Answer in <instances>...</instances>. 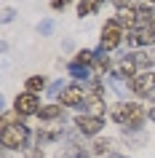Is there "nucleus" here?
I'll return each instance as SVG.
<instances>
[{"mask_svg":"<svg viewBox=\"0 0 155 158\" xmlns=\"http://www.w3.org/2000/svg\"><path fill=\"white\" fill-rule=\"evenodd\" d=\"M112 3H115V8H126L131 0H112Z\"/></svg>","mask_w":155,"mask_h":158,"instance_id":"obj_23","label":"nucleus"},{"mask_svg":"<svg viewBox=\"0 0 155 158\" xmlns=\"http://www.w3.org/2000/svg\"><path fill=\"white\" fill-rule=\"evenodd\" d=\"M126 35H128L126 40L131 46H155V27H142V30H134Z\"/></svg>","mask_w":155,"mask_h":158,"instance_id":"obj_9","label":"nucleus"},{"mask_svg":"<svg viewBox=\"0 0 155 158\" xmlns=\"http://www.w3.org/2000/svg\"><path fill=\"white\" fill-rule=\"evenodd\" d=\"M128 89L137 97H150V94H155V73L150 70V73H139L137 78H131L128 81Z\"/></svg>","mask_w":155,"mask_h":158,"instance_id":"obj_6","label":"nucleus"},{"mask_svg":"<svg viewBox=\"0 0 155 158\" xmlns=\"http://www.w3.org/2000/svg\"><path fill=\"white\" fill-rule=\"evenodd\" d=\"M145 115H147V110H145V105H139V102H115L112 107H110V121H112V123H120L123 131L142 129Z\"/></svg>","mask_w":155,"mask_h":158,"instance_id":"obj_1","label":"nucleus"},{"mask_svg":"<svg viewBox=\"0 0 155 158\" xmlns=\"http://www.w3.org/2000/svg\"><path fill=\"white\" fill-rule=\"evenodd\" d=\"M75 129L83 134V137H96L102 129H104V118L99 115H88V113H83V115L75 118Z\"/></svg>","mask_w":155,"mask_h":158,"instance_id":"obj_5","label":"nucleus"},{"mask_svg":"<svg viewBox=\"0 0 155 158\" xmlns=\"http://www.w3.org/2000/svg\"><path fill=\"white\" fill-rule=\"evenodd\" d=\"M94 59H96V54L88 48H83L75 54V64H83V67H94Z\"/></svg>","mask_w":155,"mask_h":158,"instance_id":"obj_16","label":"nucleus"},{"mask_svg":"<svg viewBox=\"0 0 155 158\" xmlns=\"http://www.w3.org/2000/svg\"><path fill=\"white\" fill-rule=\"evenodd\" d=\"M24 86H27L24 91H30V94H40L43 89H46V78H43V75H30Z\"/></svg>","mask_w":155,"mask_h":158,"instance_id":"obj_15","label":"nucleus"},{"mask_svg":"<svg viewBox=\"0 0 155 158\" xmlns=\"http://www.w3.org/2000/svg\"><path fill=\"white\" fill-rule=\"evenodd\" d=\"M102 3H104V0H80V3H78V16L83 19V16H88V14H96Z\"/></svg>","mask_w":155,"mask_h":158,"instance_id":"obj_14","label":"nucleus"},{"mask_svg":"<svg viewBox=\"0 0 155 158\" xmlns=\"http://www.w3.org/2000/svg\"><path fill=\"white\" fill-rule=\"evenodd\" d=\"M24 158H46V156H43L40 145H35V148H27L24 150Z\"/></svg>","mask_w":155,"mask_h":158,"instance_id":"obj_20","label":"nucleus"},{"mask_svg":"<svg viewBox=\"0 0 155 158\" xmlns=\"http://www.w3.org/2000/svg\"><path fill=\"white\" fill-rule=\"evenodd\" d=\"M59 158H62V156H59ZM64 158H70V156H64Z\"/></svg>","mask_w":155,"mask_h":158,"instance_id":"obj_25","label":"nucleus"},{"mask_svg":"<svg viewBox=\"0 0 155 158\" xmlns=\"http://www.w3.org/2000/svg\"><path fill=\"white\" fill-rule=\"evenodd\" d=\"M67 3H70V0H51V8H54V11H59V8H64Z\"/></svg>","mask_w":155,"mask_h":158,"instance_id":"obj_21","label":"nucleus"},{"mask_svg":"<svg viewBox=\"0 0 155 158\" xmlns=\"http://www.w3.org/2000/svg\"><path fill=\"white\" fill-rule=\"evenodd\" d=\"M107 150H110V139H96L94 142V145H91V156H102V153H107Z\"/></svg>","mask_w":155,"mask_h":158,"instance_id":"obj_18","label":"nucleus"},{"mask_svg":"<svg viewBox=\"0 0 155 158\" xmlns=\"http://www.w3.org/2000/svg\"><path fill=\"white\" fill-rule=\"evenodd\" d=\"M19 113L16 110H6V113H3V126H14V123H22V121H19Z\"/></svg>","mask_w":155,"mask_h":158,"instance_id":"obj_19","label":"nucleus"},{"mask_svg":"<svg viewBox=\"0 0 155 158\" xmlns=\"http://www.w3.org/2000/svg\"><path fill=\"white\" fill-rule=\"evenodd\" d=\"M147 115H150V118H153V121H155V97H153V107L147 110Z\"/></svg>","mask_w":155,"mask_h":158,"instance_id":"obj_24","label":"nucleus"},{"mask_svg":"<svg viewBox=\"0 0 155 158\" xmlns=\"http://www.w3.org/2000/svg\"><path fill=\"white\" fill-rule=\"evenodd\" d=\"M51 30H54V24H51V22H43V24H40V32H46V35H48Z\"/></svg>","mask_w":155,"mask_h":158,"instance_id":"obj_22","label":"nucleus"},{"mask_svg":"<svg viewBox=\"0 0 155 158\" xmlns=\"http://www.w3.org/2000/svg\"><path fill=\"white\" fill-rule=\"evenodd\" d=\"M86 110H88V115L104 118V97H88L86 94Z\"/></svg>","mask_w":155,"mask_h":158,"instance_id":"obj_12","label":"nucleus"},{"mask_svg":"<svg viewBox=\"0 0 155 158\" xmlns=\"http://www.w3.org/2000/svg\"><path fill=\"white\" fill-rule=\"evenodd\" d=\"M70 75L86 83V81H88V75H91V67H83V64H75V62H72V64H70Z\"/></svg>","mask_w":155,"mask_h":158,"instance_id":"obj_17","label":"nucleus"},{"mask_svg":"<svg viewBox=\"0 0 155 158\" xmlns=\"http://www.w3.org/2000/svg\"><path fill=\"white\" fill-rule=\"evenodd\" d=\"M123 38H126V30H123L115 19H110V22L104 24V30H102V40H99V46H102L104 51H115L123 43Z\"/></svg>","mask_w":155,"mask_h":158,"instance_id":"obj_3","label":"nucleus"},{"mask_svg":"<svg viewBox=\"0 0 155 158\" xmlns=\"http://www.w3.org/2000/svg\"><path fill=\"white\" fill-rule=\"evenodd\" d=\"M0 142L6 150H27L30 145V129L24 123H14V126H3L0 131Z\"/></svg>","mask_w":155,"mask_h":158,"instance_id":"obj_2","label":"nucleus"},{"mask_svg":"<svg viewBox=\"0 0 155 158\" xmlns=\"http://www.w3.org/2000/svg\"><path fill=\"white\" fill-rule=\"evenodd\" d=\"M142 73L139 70V62H137V54H128V56L120 59V64H118V70H115V78H137V75Z\"/></svg>","mask_w":155,"mask_h":158,"instance_id":"obj_8","label":"nucleus"},{"mask_svg":"<svg viewBox=\"0 0 155 158\" xmlns=\"http://www.w3.org/2000/svg\"><path fill=\"white\" fill-rule=\"evenodd\" d=\"M64 115V105H59V102H51V105H43L38 118H40V123H54L59 118Z\"/></svg>","mask_w":155,"mask_h":158,"instance_id":"obj_11","label":"nucleus"},{"mask_svg":"<svg viewBox=\"0 0 155 158\" xmlns=\"http://www.w3.org/2000/svg\"><path fill=\"white\" fill-rule=\"evenodd\" d=\"M62 126H48V123H43L40 129H38V134H35V139H38V145H48V142H56L62 139Z\"/></svg>","mask_w":155,"mask_h":158,"instance_id":"obj_10","label":"nucleus"},{"mask_svg":"<svg viewBox=\"0 0 155 158\" xmlns=\"http://www.w3.org/2000/svg\"><path fill=\"white\" fill-rule=\"evenodd\" d=\"M59 105L64 107H86V89L80 83H72V86H64V91L59 94Z\"/></svg>","mask_w":155,"mask_h":158,"instance_id":"obj_7","label":"nucleus"},{"mask_svg":"<svg viewBox=\"0 0 155 158\" xmlns=\"http://www.w3.org/2000/svg\"><path fill=\"white\" fill-rule=\"evenodd\" d=\"M94 54H96V59H94V70H96V73H110V56H107V51L99 46Z\"/></svg>","mask_w":155,"mask_h":158,"instance_id":"obj_13","label":"nucleus"},{"mask_svg":"<svg viewBox=\"0 0 155 158\" xmlns=\"http://www.w3.org/2000/svg\"><path fill=\"white\" fill-rule=\"evenodd\" d=\"M40 99H38V94H30V91H22L14 99V110H16L22 118H27V115H38L40 113Z\"/></svg>","mask_w":155,"mask_h":158,"instance_id":"obj_4","label":"nucleus"}]
</instances>
